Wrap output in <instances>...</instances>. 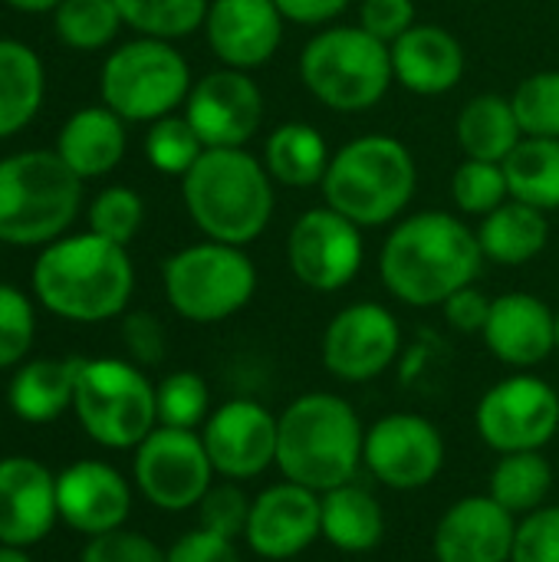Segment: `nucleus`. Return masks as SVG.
Masks as SVG:
<instances>
[{
    "label": "nucleus",
    "mask_w": 559,
    "mask_h": 562,
    "mask_svg": "<svg viewBox=\"0 0 559 562\" xmlns=\"http://www.w3.org/2000/svg\"><path fill=\"white\" fill-rule=\"evenodd\" d=\"M484 267L478 231L448 211L399 217L379 250V277L405 306H441Z\"/></svg>",
    "instance_id": "nucleus-1"
},
{
    "label": "nucleus",
    "mask_w": 559,
    "mask_h": 562,
    "mask_svg": "<svg viewBox=\"0 0 559 562\" xmlns=\"http://www.w3.org/2000/svg\"><path fill=\"white\" fill-rule=\"evenodd\" d=\"M30 283L53 316L69 323H105L125 313L135 290V267L122 244L89 231L46 244L33 263Z\"/></svg>",
    "instance_id": "nucleus-2"
},
{
    "label": "nucleus",
    "mask_w": 559,
    "mask_h": 562,
    "mask_svg": "<svg viewBox=\"0 0 559 562\" xmlns=\"http://www.w3.org/2000/svg\"><path fill=\"white\" fill-rule=\"evenodd\" d=\"M181 198L191 224L208 237L234 247L254 244L273 217V178L247 148H204L181 178Z\"/></svg>",
    "instance_id": "nucleus-3"
},
{
    "label": "nucleus",
    "mask_w": 559,
    "mask_h": 562,
    "mask_svg": "<svg viewBox=\"0 0 559 562\" xmlns=\"http://www.w3.org/2000/svg\"><path fill=\"white\" fill-rule=\"evenodd\" d=\"M366 428L356 408L333 392L300 395L277 418V468L287 481L326 494L356 477Z\"/></svg>",
    "instance_id": "nucleus-4"
},
{
    "label": "nucleus",
    "mask_w": 559,
    "mask_h": 562,
    "mask_svg": "<svg viewBox=\"0 0 559 562\" xmlns=\"http://www.w3.org/2000/svg\"><path fill=\"white\" fill-rule=\"evenodd\" d=\"M320 188L326 207L339 211L362 231L385 227L412 204L418 165L405 142L392 135H359L333 151Z\"/></svg>",
    "instance_id": "nucleus-5"
},
{
    "label": "nucleus",
    "mask_w": 559,
    "mask_h": 562,
    "mask_svg": "<svg viewBox=\"0 0 559 562\" xmlns=\"http://www.w3.org/2000/svg\"><path fill=\"white\" fill-rule=\"evenodd\" d=\"M82 207V178L56 151L30 148L0 158V244L46 247Z\"/></svg>",
    "instance_id": "nucleus-6"
},
{
    "label": "nucleus",
    "mask_w": 559,
    "mask_h": 562,
    "mask_svg": "<svg viewBox=\"0 0 559 562\" xmlns=\"http://www.w3.org/2000/svg\"><path fill=\"white\" fill-rule=\"evenodd\" d=\"M300 79L329 112L359 115L389 95L395 82L392 49L359 23H329L303 46Z\"/></svg>",
    "instance_id": "nucleus-7"
},
{
    "label": "nucleus",
    "mask_w": 559,
    "mask_h": 562,
    "mask_svg": "<svg viewBox=\"0 0 559 562\" xmlns=\"http://www.w3.org/2000/svg\"><path fill=\"white\" fill-rule=\"evenodd\" d=\"M168 306L198 326L237 316L257 293V267L244 247L201 240L171 254L161 267Z\"/></svg>",
    "instance_id": "nucleus-8"
},
{
    "label": "nucleus",
    "mask_w": 559,
    "mask_h": 562,
    "mask_svg": "<svg viewBox=\"0 0 559 562\" xmlns=\"http://www.w3.org/2000/svg\"><path fill=\"white\" fill-rule=\"evenodd\" d=\"M191 66L171 40L135 36L109 53L99 76L102 105L125 122H158L185 109L191 92Z\"/></svg>",
    "instance_id": "nucleus-9"
},
{
    "label": "nucleus",
    "mask_w": 559,
    "mask_h": 562,
    "mask_svg": "<svg viewBox=\"0 0 559 562\" xmlns=\"http://www.w3.org/2000/svg\"><path fill=\"white\" fill-rule=\"evenodd\" d=\"M72 412L82 431L109 448H138L158 428L155 385L128 359H82Z\"/></svg>",
    "instance_id": "nucleus-10"
},
{
    "label": "nucleus",
    "mask_w": 559,
    "mask_h": 562,
    "mask_svg": "<svg viewBox=\"0 0 559 562\" xmlns=\"http://www.w3.org/2000/svg\"><path fill=\"white\" fill-rule=\"evenodd\" d=\"M135 487L138 494L168 514H181L201 504L214 484V464L198 431L158 425L135 448Z\"/></svg>",
    "instance_id": "nucleus-11"
},
{
    "label": "nucleus",
    "mask_w": 559,
    "mask_h": 562,
    "mask_svg": "<svg viewBox=\"0 0 559 562\" xmlns=\"http://www.w3.org/2000/svg\"><path fill=\"white\" fill-rule=\"evenodd\" d=\"M478 435L497 454L540 451L559 431L557 389L537 375H511L491 385L478 405Z\"/></svg>",
    "instance_id": "nucleus-12"
},
{
    "label": "nucleus",
    "mask_w": 559,
    "mask_h": 562,
    "mask_svg": "<svg viewBox=\"0 0 559 562\" xmlns=\"http://www.w3.org/2000/svg\"><path fill=\"white\" fill-rule=\"evenodd\" d=\"M366 260L362 227L333 207L303 211L287 234L290 273L316 293H336L349 286Z\"/></svg>",
    "instance_id": "nucleus-13"
},
{
    "label": "nucleus",
    "mask_w": 559,
    "mask_h": 562,
    "mask_svg": "<svg viewBox=\"0 0 559 562\" xmlns=\"http://www.w3.org/2000/svg\"><path fill=\"white\" fill-rule=\"evenodd\" d=\"M264 89L244 69H211L208 76L194 79L185 119L204 142V148H247V142L264 125Z\"/></svg>",
    "instance_id": "nucleus-14"
},
{
    "label": "nucleus",
    "mask_w": 559,
    "mask_h": 562,
    "mask_svg": "<svg viewBox=\"0 0 559 562\" xmlns=\"http://www.w3.org/2000/svg\"><path fill=\"white\" fill-rule=\"evenodd\" d=\"M362 464L392 491H418L438 477L445 464V438L422 415H385L366 431Z\"/></svg>",
    "instance_id": "nucleus-15"
},
{
    "label": "nucleus",
    "mask_w": 559,
    "mask_h": 562,
    "mask_svg": "<svg viewBox=\"0 0 559 562\" xmlns=\"http://www.w3.org/2000/svg\"><path fill=\"white\" fill-rule=\"evenodd\" d=\"M402 349V329L389 306L353 303L339 310L323 333V366L343 382L379 379Z\"/></svg>",
    "instance_id": "nucleus-16"
},
{
    "label": "nucleus",
    "mask_w": 559,
    "mask_h": 562,
    "mask_svg": "<svg viewBox=\"0 0 559 562\" xmlns=\"http://www.w3.org/2000/svg\"><path fill=\"white\" fill-rule=\"evenodd\" d=\"M201 441L224 481H250L277 464V418L254 398H231L214 408Z\"/></svg>",
    "instance_id": "nucleus-17"
},
{
    "label": "nucleus",
    "mask_w": 559,
    "mask_h": 562,
    "mask_svg": "<svg viewBox=\"0 0 559 562\" xmlns=\"http://www.w3.org/2000/svg\"><path fill=\"white\" fill-rule=\"evenodd\" d=\"M323 537L320 494L293 481L273 484L254 497L244 540L264 560H293Z\"/></svg>",
    "instance_id": "nucleus-18"
},
{
    "label": "nucleus",
    "mask_w": 559,
    "mask_h": 562,
    "mask_svg": "<svg viewBox=\"0 0 559 562\" xmlns=\"http://www.w3.org/2000/svg\"><path fill=\"white\" fill-rule=\"evenodd\" d=\"M283 23L273 0H211L201 30L221 66L254 72L277 56Z\"/></svg>",
    "instance_id": "nucleus-19"
},
{
    "label": "nucleus",
    "mask_w": 559,
    "mask_h": 562,
    "mask_svg": "<svg viewBox=\"0 0 559 562\" xmlns=\"http://www.w3.org/2000/svg\"><path fill=\"white\" fill-rule=\"evenodd\" d=\"M56 507L69 530L82 537H102L125 527L132 487L112 464L86 458L56 474Z\"/></svg>",
    "instance_id": "nucleus-20"
},
{
    "label": "nucleus",
    "mask_w": 559,
    "mask_h": 562,
    "mask_svg": "<svg viewBox=\"0 0 559 562\" xmlns=\"http://www.w3.org/2000/svg\"><path fill=\"white\" fill-rule=\"evenodd\" d=\"M59 520L56 474L26 454L0 458V543L30 550Z\"/></svg>",
    "instance_id": "nucleus-21"
},
{
    "label": "nucleus",
    "mask_w": 559,
    "mask_h": 562,
    "mask_svg": "<svg viewBox=\"0 0 559 562\" xmlns=\"http://www.w3.org/2000/svg\"><path fill=\"white\" fill-rule=\"evenodd\" d=\"M517 520L491 494L451 504L435 527L438 562H511Z\"/></svg>",
    "instance_id": "nucleus-22"
},
{
    "label": "nucleus",
    "mask_w": 559,
    "mask_h": 562,
    "mask_svg": "<svg viewBox=\"0 0 559 562\" xmlns=\"http://www.w3.org/2000/svg\"><path fill=\"white\" fill-rule=\"evenodd\" d=\"M481 336L497 362L534 369L557 352V313L534 293H504L494 296Z\"/></svg>",
    "instance_id": "nucleus-23"
},
{
    "label": "nucleus",
    "mask_w": 559,
    "mask_h": 562,
    "mask_svg": "<svg viewBox=\"0 0 559 562\" xmlns=\"http://www.w3.org/2000/svg\"><path fill=\"white\" fill-rule=\"evenodd\" d=\"M389 49L395 82L415 95H445L465 79V46L438 23H415Z\"/></svg>",
    "instance_id": "nucleus-24"
},
{
    "label": "nucleus",
    "mask_w": 559,
    "mask_h": 562,
    "mask_svg": "<svg viewBox=\"0 0 559 562\" xmlns=\"http://www.w3.org/2000/svg\"><path fill=\"white\" fill-rule=\"evenodd\" d=\"M125 119L109 105H86L63 122L53 151L72 175L86 181L115 171L125 158Z\"/></svg>",
    "instance_id": "nucleus-25"
},
{
    "label": "nucleus",
    "mask_w": 559,
    "mask_h": 562,
    "mask_svg": "<svg viewBox=\"0 0 559 562\" xmlns=\"http://www.w3.org/2000/svg\"><path fill=\"white\" fill-rule=\"evenodd\" d=\"M82 359H30L20 362L10 385H7V405L10 412L26 425H49L66 408H72L76 398V379H79Z\"/></svg>",
    "instance_id": "nucleus-26"
},
{
    "label": "nucleus",
    "mask_w": 559,
    "mask_h": 562,
    "mask_svg": "<svg viewBox=\"0 0 559 562\" xmlns=\"http://www.w3.org/2000/svg\"><path fill=\"white\" fill-rule=\"evenodd\" d=\"M323 540L339 553H369L385 537V514L372 491L359 484H343L320 494Z\"/></svg>",
    "instance_id": "nucleus-27"
},
{
    "label": "nucleus",
    "mask_w": 559,
    "mask_h": 562,
    "mask_svg": "<svg viewBox=\"0 0 559 562\" xmlns=\"http://www.w3.org/2000/svg\"><path fill=\"white\" fill-rule=\"evenodd\" d=\"M455 135L465 158L497 161V165H504L507 155L524 142V128L517 122L511 95H497V92H481L468 99L458 112Z\"/></svg>",
    "instance_id": "nucleus-28"
},
{
    "label": "nucleus",
    "mask_w": 559,
    "mask_h": 562,
    "mask_svg": "<svg viewBox=\"0 0 559 562\" xmlns=\"http://www.w3.org/2000/svg\"><path fill=\"white\" fill-rule=\"evenodd\" d=\"M550 240V221L547 211H537L524 201H504L497 211L481 217L478 224V244L484 250V260L501 267H524L534 257L544 254Z\"/></svg>",
    "instance_id": "nucleus-29"
},
{
    "label": "nucleus",
    "mask_w": 559,
    "mask_h": 562,
    "mask_svg": "<svg viewBox=\"0 0 559 562\" xmlns=\"http://www.w3.org/2000/svg\"><path fill=\"white\" fill-rule=\"evenodd\" d=\"M329 158H333V151H329L326 138L320 135L316 125H310V122H283L267 135L260 161L270 171L273 184L306 191V188L323 184Z\"/></svg>",
    "instance_id": "nucleus-30"
},
{
    "label": "nucleus",
    "mask_w": 559,
    "mask_h": 562,
    "mask_svg": "<svg viewBox=\"0 0 559 562\" xmlns=\"http://www.w3.org/2000/svg\"><path fill=\"white\" fill-rule=\"evenodd\" d=\"M43 95V59L20 40H0V138H10L33 122Z\"/></svg>",
    "instance_id": "nucleus-31"
},
{
    "label": "nucleus",
    "mask_w": 559,
    "mask_h": 562,
    "mask_svg": "<svg viewBox=\"0 0 559 562\" xmlns=\"http://www.w3.org/2000/svg\"><path fill=\"white\" fill-rule=\"evenodd\" d=\"M514 201L537 211H559V138H527L504 161Z\"/></svg>",
    "instance_id": "nucleus-32"
},
{
    "label": "nucleus",
    "mask_w": 559,
    "mask_h": 562,
    "mask_svg": "<svg viewBox=\"0 0 559 562\" xmlns=\"http://www.w3.org/2000/svg\"><path fill=\"white\" fill-rule=\"evenodd\" d=\"M550 487H554V468L540 451L501 454V461L491 471V497L514 517L540 510Z\"/></svg>",
    "instance_id": "nucleus-33"
},
{
    "label": "nucleus",
    "mask_w": 559,
    "mask_h": 562,
    "mask_svg": "<svg viewBox=\"0 0 559 562\" xmlns=\"http://www.w3.org/2000/svg\"><path fill=\"white\" fill-rule=\"evenodd\" d=\"M122 26L125 23L115 0H63L53 10V30L59 43L79 53L105 49Z\"/></svg>",
    "instance_id": "nucleus-34"
},
{
    "label": "nucleus",
    "mask_w": 559,
    "mask_h": 562,
    "mask_svg": "<svg viewBox=\"0 0 559 562\" xmlns=\"http://www.w3.org/2000/svg\"><path fill=\"white\" fill-rule=\"evenodd\" d=\"M122 23L138 36L181 40L204 26L211 0H115Z\"/></svg>",
    "instance_id": "nucleus-35"
},
{
    "label": "nucleus",
    "mask_w": 559,
    "mask_h": 562,
    "mask_svg": "<svg viewBox=\"0 0 559 562\" xmlns=\"http://www.w3.org/2000/svg\"><path fill=\"white\" fill-rule=\"evenodd\" d=\"M201 155H204V142L198 138V132L191 128L185 112L165 115V119L148 125L145 158L155 171L171 175V178H185Z\"/></svg>",
    "instance_id": "nucleus-36"
},
{
    "label": "nucleus",
    "mask_w": 559,
    "mask_h": 562,
    "mask_svg": "<svg viewBox=\"0 0 559 562\" xmlns=\"http://www.w3.org/2000/svg\"><path fill=\"white\" fill-rule=\"evenodd\" d=\"M451 201L468 217H488L504 201H511L504 165L465 158L451 175Z\"/></svg>",
    "instance_id": "nucleus-37"
},
{
    "label": "nucleus",
    "mask_w": 559,
    "mask_h": 562,
    "mask_svg": "<svg viewBox=\"0 0 559 562\" xmlns=\"http://www.w3.org/2000/svg\"><path fill=\"white\" fill-rule=\"evenodd\" d=\"M158 402V425L194 431L211 415V389L198 372H171L155 385Z\"/></svg>",
    "instance_id": "nucleus-38"
},
{
    "label": "nucleus",
    "mask_w": 559,
    "mask_h": 562,
    "mask_svg": "<svg viewBox=\"0 0 559 562\" xmlns=\"http://www.w3.org/2000/svg\"><path fill=\"white\" fill-rule=\"evenodd\" d=\"M511 102L527 138H559V69L527 76Z\"/></svg>",
    "instance_id": "nucleus-39"
},
{
    "label": "nucleus",
    "mask_w": 559,
    "mask_h": 562,
    "mask_svg": "<svg viewBox=\"0 0 559 562\" xmlns=\"http://www.w3.org/2000/svg\"><path fill=\"white\" fill-rule=\"evenodd\" d=\"M142 221H145V201L138 198V191L125 184L102 188L89 204V231L122 247L135 240V234L142 231Z\"/></svg>",
    "instance_id": "nucleus-40"
},
{
    "label": "nucleus",
    "mask_w": 559,
    "mask_h": 562,
    "mask_svg": "<svg viewBox=\"0 0 559 562\" xmlns=\"http://www.w3.org/2000/svg\"><path fill=\"white\" fill-rule=\"evenodd\" d=\"M36 339V313L23 290L0 283V369H16Z\"/></svg>",
    "instance_id": "nucleus-41"
},
{
    "label": "nucleus",
    "mask_w": 559,
    "mask_h": 562,
    "mask_svg": "<svg viewBox=\"0 0 559 562\" xmlns=\"http://www.w3.org/2000/svg\"><path fill=\"white\" fill-rule=\"evenodd\" d=\"M250 507H254V501L241 491L237 481L211 484L208 494L198 504V527H204L211 533H221L227 540H237V537L247 533Z\"/></svg>",
    "instance_id": "nucleus-42"
},
{
    "label": "nucleus",
    "mask_w": 559,
    "mask_h": 562,
    "mask_svg": "<svg viewBox=\"0 0 559 562\" xmlns=\"http://www.w3.org/2000/svg\"><path fill=\"white\" fill-rule=\"evenodd\" d=\"M79 562H168V553L145 533L119 527L112 533L89 537Z\"/></svg>",
    "instance_id": "nucleus-43"
},
{
    "label": "nucleus",
    "mask_w": 559,
    "mask_h": 562,
    "mask_svg": "<svg viewBox=\"0 0 559 562\" xmlns=\"http://www.w3.org/2000/svg\"><path fill=\"white\" fill-rule=\"evenodd\" d=\"M511 562H559V507H540L517 524Z\"/></svg>",
    "instance_id": "nucleus-44"
},
{
    "label": "nucleus",
    "mask_w": 559,
    "mask_h": 562,
    "mask_svg": "<svg viewBox=\"0 0 559 562\" xmlns=\"http://www.w3.org/2000/svg\"><path fill=\"white\" fill-rule=\"evenodd\" d=\"M415 23V0H359V26L389 46Z\"/></svg>",
    "instance_id": "nucleus-45"
},
{
    "label": "nucleus",
    "mask_w": 559,
    "mask_h": 562,
    "mask_svg": "<svg viewBox=\"0 0 559 562\" xmlns=\"http://www.w3.org/2000/svg\"><path fill=\"white\" fill-rule=\"evenodd\" d=\"M122 342L135 366H158L165 359V329L152 313H128L122 319Z\"/></svg>",
    "instance_id": "nucleus-46"
},
{
    "label": "nucleus",
    "mask_w": 559,
    "mask_h": 562,
    "mask_svg": "<svg viewBox=\"0 0 559 562\" xmlns=\"http://www.w3.org/2000/svg\"><path fill=\"white\" fill-rule=\"evenodd\" d=\"M168 562H241V557H237L234 540L211 533L204 527H194L175 540V547L168 550Z\"/></svg>",
    "instance_id": "nucleus-47"
},
{
    "label": "nucleus",
    "mask_w": 559,
    "mask_h": 562,
    "mask_svg": "<svg viewBox=\"0 0 559 562\" xmlns=\"http://www.w3.org/2000/svg\"><path fill=\"white\" fill-rule=\"evenodd\" d=\"M491 296H484L474 283L451 293L445 303H441V313H445V323L458 333H484L488 326V316H491Z\"/></svg>",
    "instance_id": "nucleus-48"
},
{
    "label": "nucleus",
    "mask_w": 559,
    "mask_h": 562,
    "mask_svg": "<svg viewBox=\"0 0 559 562\" xmlns=\"http://www.w3.org/2000/svg\"><path fill=\"white\" fill-rule=\"evenodd\" d=\"M277 10L283 13L287 23H300V26H329L336 23L353 0H273Z\"/></svg>",
    "instance_id": "nucleus-49"
},
{
    "label": "nucleus",
    "mask_w": 559,
    "mask_h": 562,
    "mask_svg": "<svg viewBox=\"0 0 559 562\" xmlns=\"http://www.w3.org/2000/svg\"><path fill=\"white\" fill-rule=\"evenodd\" d=\"M7 7H13V10H20V13H49V10H56L63 0H3Z\"/></svg>",
    "instance_id": "nucleus-50"
},
{
    "label": "nucleus",
    "mask_w": 559,
    "mask_h": 562,
    "mask_svg": "<svg viewBox=\"0 0 559 562\" xmlns=\"http://www.w3.org/2000/svg\"><path fill=\"white\" fill-rule=\"evenodd\" d=\"M0 562H33L26 557V550H20V547H7V543H0Z\"/></svg>",
    "instance_id": "nucleus-51"
},
{
    "label": "nucleus",
    "mask_w": 559,
    "mask_h": 562,
    "mask_svg": "<svg viewBox=\"0 0 559 562\" xmlns=\"http://www.w3.org/2000/svg\"><path fill=\"white\" fill-rule=\"evenodd\" d=\"M557 352H559V313H557Z\"/></svg>",
    "instance_id": "nucleus-52"
}]
</instances>
